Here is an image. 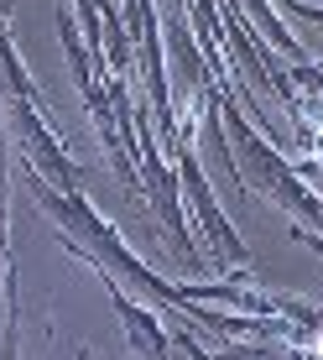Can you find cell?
<instances>
[{
    "instance_id": "1",
    "label": "cell",
    "mask_w": 323,
    "mask_h": 360,
    "mask_svg": "<svg viewBox=\"0 0 323 360\" xmlns=\"http://www.w3.org/2000/svg\"><path fill=\"white\" fill-rule=\"evenodd\" d=\"M214 94H219V115H225L230 152H235V188H240V193L251 188L261 198H271V204L287 209L303 230H323V198L303 183V172L261 136L256 120L240 115V105H235V94L225 89V84H214Z\"/></svg>"
},
{
    "instance_id": "2",
    "label": "cell",
    "mask_w": 323,
    "mask_h": 360,
    "mask_svg": "<svg viewBox=\"0 0 323 360\" xmlns=\"http://www.w3.org/2000/svg\"><path fill=\"white\" fill-rule=\"evenodd\" d=\"M188 115H193V110H188ZM172 157H178L183 209H188L193 230L209 240V262H214L219 271H251V251H245L240 230L230 225L225 204L214 198V183L204 178V162H198V152H193V120H188V126H178V136H172Z\"/></svg>"
},
{
    "instance_id": "3",
    "label": "cell",
    "mask_w": 323,
    "mask_h": 360,
    "mask_svg": "<svg viewBox=\"0 0 323 360\" xmlns=\"http://www.w3.org/2000/svg\"><path fill=\"white\" fill-rule=\"evenodd\" d=\"M94 271H99V282H105V292H110V303H115L120 324H126V334H131V350H136V355H146V360H162V355L172 350V340L162 334V319L152 314V308H141L126 288H120L115 271H105V266H94Z\"/></svg>"
},
{
    "instance_id": "4",
    "label": "cell",
    "mask_w": 323,
    "mask_h": 360,
    "mask_svg": "<svg viewBox=\"0 0 323 360\" xmlns=\"http://www.w3.org/2000/svg\"><path fill=\"white\" fill-rule=\"evenodd\" d=\"M240 6H245V16H251V32H266V42L277 47V53H287L292 63H308V47L277 21V6H271V0H240Z\"/></svg>"
},
{
    "instance_id": "5",
    "label": "cell",
    "mask_w": 323,
    "mask_h": 360,
    "mask_svg": "<svg viewBox=\"0 0 323 360\" xmlns=\"http://www.w3.org/2000/svg\"><path fill=\"white\" fill-rule=\"evenodd\" d=\"M271 6H277L282 16H297L303 27H318L323 32V6H308V0H271Z\"/></svg>"
},
{
    "instance_id": "6",
    "label": "cell",
    "mask_w": 323,
    "mask_h": 360,
    "mask_svg": "<svg viewBox=\"0 0 323 360\" xmlns=\"http://www.w3.org/2000/svg\"><path fill=\"white\" fill-rule=\"evenodd\" d=\"M297 240H303L313 256H323V230H303V225H297Z\"/></svg>"
}]
</instances>
